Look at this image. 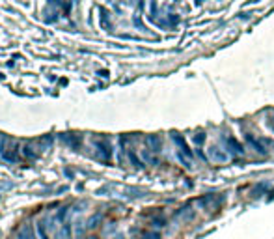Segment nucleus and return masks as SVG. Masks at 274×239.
Segmentation results:
<instances>
[{
    "label": "nucleus",
    "mask_w": 274,
    "mask_h": 239,
    "mask_svg": "<svg viewBox=\"0 0 274 239\" xmlns=\"http://www.w3.org/2000/svg\"><path fill=\"white\" fill-rule=\"evenodd\" d=\"M19 146L17 142L13 140H9L6 136H0V157L4 161H8V163H15L17 161V155H19V150H17Z\"/></svg>",
    "instance_id": "nucleus-1"
},
{
    "label": "nucleus",
    "mask_w": 274,
    "mask_h": 239,
    "mask_svg": "<svg viewBox=\"0 0 274 239\" xmlns=\"http://www.w3.org/2000/svg\"><path fill=\"white\" fill-rule=\"evenodd\" d=\"M207 157H209V161H213L215 165H224V163L229 161V153H228V150H224L222 146L213 144V146L207 148Z\"/></svg>",
    "instance_id": "nucleus-2"
},
{
    "label": "nucleus",
    "mask_w": 274,
    "mask_h": 239,
    "mask_svg": "<svg viewBox=\"0 0 274 239\" xmlns=\"http://www.w3.org/2000/svg\"><path fill=\"white\" fill-rule=\"evenodd\" d=\"M172 138H174V142L178 144V148H179V159L185 163V167L190 168L192 167V165H190V163H192V153H190V150H188L185 138H183L181 135H178V133H174Z\"/></svg>",
    "instance_id": "nucleus-3"
},
{
    "label": "nucleus",
    "mask_w": 274,
    "mask_h": 239,
    "mask_svg": "<svg viewBox=\"0 0 274 239\" xmlns=\"http://www.w3.org/2000/svg\"><path fill=\"white\" fill-rule=\"evenodd\" d=\"M246 142H248V146H250L256 153H259V155H267V153H269L265 142H263V138H256L254 135H246Z\"/></svg>",
    "instance_id": "nucleus-4"
},
{
    "label": "nucleus",
    "mask_w": 274,
    "mask_h": 239,
    "mask_svg": "<svg viewBox=\"0 0 274 239\" xmlns=\"http://www.w3.org/2000/svg\"><path fill=\"white\" fill-rule=\"evenodd\" d=\"M224 144H226V150L229 155H244L242 144L237 142L233 136H224Z\"/></svg>",
    "instance_id": "nucleus-5"
},
{
    "label": "nucleus",
    "mask_w": 274,
    "mask_h": 239,
    "mask_svg": "<svg viewBox=\"0 0 274 239\" xmlns=\"http://www.w3.org/2000/svg\"><path fill=\"white\" fill-rule=\"evenodd\" d=\"M95 148L99 150V157L103 161H108L110 159V146L106 140H95Z\"/></svg>",
    "instance_id": "nucleus-6"
},
{
    "label": "nucleus",
    "mask_w": 274,
    "mask_h": 239,
    "mask_svg": "<svg viewBox=\"0 0 274 239\" xmlns=\"http://www.w3.org/2000/svg\"><path fill=\"white\" fill-rule=\"evenodd\" d=\"M145 142L149 144V148H151V152L159 153L161 152V138L157 135H149L147 138H145Z\"/></svg>",
    "instance_id": "nucleus-7"
},
{
    "label": "nucleus",
    "mask_w": 274,
    "mask_h": 239,
    "mask_svg": "<svg viewBox=\"0 0 274 239\" xmlns=\"http://www.w3.org/2000/svg\"><path fill=\"white\" fill-rule=\"evenodd\" d=\"M17 239H36V236H34V230H32V226L24 224L23 228L19 230V234H17Z\"/></svg>",
    "instance_id": "nucleus-8"
},
{
    "label": "nucleus",
    "mask_w": 274,
    "mask_h": 239,
    "mask_svg": "<svg viewBox=\"0 0 274 239\" xmlns=\"http://www.w3.org/2000/svg\"><path fill=\"white\" fill-rule=\"evenodd\" d=\"M71 236V223L65 221L64 224H60V230H58V239H67Z\"/></svg>",
    "instance_id": "nucleus-9"
},
{
    "label": "nucleus",
    "mask_w": 274,
    "mask_h": 239,
    "mask_svg": "<svg viewBox=\"0 0 274 239\" xmlns=\"http://www.w3.org/2000/svg\"><path fill=\"white\" fill-rule=\"evenodd\" d=\"M36 228H38V238H40V239H50V238H48L47 223H45V221H40Z\"/></svg>",
    "instance_id": "nucleus-10"
},
{
    "label": "nucleus",
    "mask_w": 274,
    "mask_h": 239,
    "mask_svg": "<svg viewBox=\"0 0 274 239\" xmlns=\"http://www.w3.org/2000/svg\"><path fill=\"white\" fill-rule=\"evenodd\" d=\"M267 125H269V129L274 133V112H271V114L267 116Z\"/></svg>",
    "instance_id": "nucleus-11"
},
{
    "label": "nucleus",
    "mask_w": 274,
    "mask_h": 239,
    "mask_svg": "<svg viewBox=\"0 0 274 239\" xmlns=\"http://www.w3.org/2000/svg\"><path fill=\"white\" fill-rule=\"evenodd\" d=\"M203 138H205V135H202V133H200V135L194 136V142H196V144H202V142H203Z\"/></svg>",
    "instance_id": "nucleus-12"
},
{
    "label": "nucleus",
    "mask_w": 274,
    "mask_h": 239,
    "mask_svg": "<svg viewBox=\"0 0 274 239\" xmlns=\"http://www.w3.org/2000/svg\"><path fill=\"white\" fill-rule=\"evenodd\" d=\"M88 239H97V238H88Z\"/></svg>",
    "instance_id": "nucleus-13"
}]
</instances>
